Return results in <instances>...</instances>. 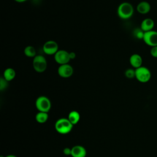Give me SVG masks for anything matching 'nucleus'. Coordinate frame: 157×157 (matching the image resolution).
<instances>
[{"mask_svg":"<svg viewBox=\"0 0 157 157\" xmlns=\"http://www.w3.org/2000/svg\"><path fill=\"white\" fill-rule=\"evenodd\" d=\"M134 14V7L128 2H121L117 8V15L122 20H128Z\"/></svg>","mask_w":157,"mask_h":157,"instance_id":"nucleus-1","label":"nucleus"},{"mask_svg":"<svg viewBox=\"0 0 157 157\" xmlns=\"http://www.w3.org/2000/svg\"><path fill=\"white\" fill-rule=\"evenodd\" d=\"M73 126L67 118H61L55 122V128L58 133L67 134L72 131Z\"/></svg>","mask_w":157,"mask_h":157,"instance_id":"nucleus-2","label":"nucleus"},{"mask_svg":"<svg viewBox=\"0 0 157 157\" xmlns=\"http://www.w3.org/2000/svg\"><path fill=\"white\" fill-rule=\"evenodd\" d=\"M151 77V71L148 68L145 66H140L136 69V77L135 78L140 83H145L148 82Z\"/></svg>","mask_w":157,"mask_h":157,"instance_id":"nucleus-3","label":"nucleus"},{"mask_svg":"<svg viewBox=\"0 0 157 157\" xmlns=\"http://www.w3.org/2000/svg\"><path fill=\"white\" fill-rule=\"evenodd\" d=\"M35 105L39 112L48 113L51 109L52 103L48 98L45 96H40L36 99Z\"/></svg>","mask_w":157,"mask_h":157,"instance_id":"nucleus-4","label":"nucleus"},{"mask_svg":"<svg viewBox=\"0 0 157 157\" xmlns=\"http://www.w3.org/2000/svg\"><path fill=\"white\" fill-rule=\"evenodd\" d=\"M33 67L34 70L38 73L45 72L47 67L46 58L41 55H36L33 59Z\"/></svg>","mask_w":157,"mask_h":157,"instance_id":"nucleus-5","label":"nucleus"},{"mask_svg":"<svg viewBox=\"0 0 157 157\" xmlns=\"http://www.w3.org/2000/svg\"><path fill=\"white\" fill-rule=\"evenodd\" d=\"M143 40L145 44L151 47L157 46V31L151 30L144 33Z\"/></svg>","mask_w":157,"mask_h":157,"instance_id":"nucleus-6","label":"nucleus"},{"mask_svg":"<svg viewBox=\"0 0 157 157\" xmlns=\"http://www.w3.org/2000/svg\"><path fill=\"white\" fill-rule=\"evenodd\" d=\"M42 48L44 52L48 55H54L59 50L57 42L53 40L46 41L43 45Z\"/></svg>","mask_w":157,"mask_h":157,"instance_id":"nucleus-7","label":"nucleus"},{"mask_svg":"<svg viewBox=\"0 0 157 157\" xmlns=\"http://www.w3.org/2000/svg\"><path fill=\"white\" fill-rule=\"evenodd\" d=\"M69 52L64 50H59L55 55L54 59L56 63L59 65L69 63L70 59Z\"/></svg>","mask_w":157,"mask_h":157,"instance_id":"nucleus-8","label":"nucleus"},{"mask_svg":"<svg viewBox=\"0 0 157 157\" xmlns=\"http://www.w3.org/2000/svg\"><path fill=\"white\" fill-rule=\"evenodd\" d=\"M57 71L59 76L64 78H67L72 75L74 73V68L71 64L67 63L59 65Z\"/></svg>","mask_w":157,"mask_h":157,"instance_id":"nucleus-9","label":"nucleus"},{"mask_svg":"<svg viewBox=\"0 0 157 157\" xmlns=\"http://www.w3.org/2000/svg\"><path fill=\"white\" fill-rule=\"evenodd\" d=\"M86 155V150L84 147L77 145L71 148L72 157H85Z\"/></svg>","mask_w":157,"mask_h":157,"instance_id":"nucleus-10","label":"nucleus"},{"mask_svg":"<svg viewBox=\"0 0 157 157\" xmlns=\"http://www.w3.org/2000/svg\"><path fill=\"white\" fill-rule=\"evenodd\" d=\"M142 61L143 60L142 56L137 53L131 55L129 58V63L131 66L135 69L142 66Z\"/></svg>","mask_w":157,"mask_h":157,"instance_id":"nucleus-11","label":"nucleus"},{"mask_svg":"<svg viewBox=\"0 0 157 157\" xmlns=\"http://www.w3.org/2000/svg\"><path fill=\"white\" fill-rule=\"evenodd\" d=\"M136 10L137 12H139L140 14H142V15L147 14L150 12L151 10V6L150 3L147 1H140L137 5Z\"/></svg>","mask_w":157,"mask_h":157,"instance_id":"nucleus-12","label":"nucleus"},{"mask_svg":"<svg viewBox=\"0 0 157 157\" xmlns=\"http://www.w3.org/2000/svg\"><path fill=\"white\" fill-rule=\"evenodd\" d=\"M155 26V21L150 18L144 19L140 24V29L144 32H148L153 30Z\"/></svg>","mask_w":157,"mask_h":157,"instance_id":"nucleus-13","label":"nucleus"},{"mask_svg":"<svg viewBox=\"0 0 157 157\" xmlns=\"http://www.w3.org/2000/svg\"><path fill=\"white\" fill-rule=\"evenodd\" d=\"M67 118L73 125H75L79 122L80 119V115L78 112L76 110H72L69 113Z\"/></svg>","mask_w":157,"mask_h":157,"instance_id":"nucleus-14","label":"nucleus"},{"mask_svg":"<svg viewBox=\"0 0 157 157\" xmlns=\"http://www.w3.org/2000/svg\"><path fill=\"white\" fill-rule=\"evenodd\" d=\"M16 72L15 71L12 67H8L3 72V78L7 81H12L15 77Z\"/></svg>","mask_w":157,"mask_h":157,"instance_id":"nucleus-15","label":"nucleus"},{"mask_svg":"<svg viewBox=\"0 0 157 157\" xmlns=\"http://www.w3.org/2000/svg\"><path fill=\"white\" fill-rule=\"evenodd\" d=\"M37 123L43 124L47 122L48 119V114L47 112H38L35 117Z\"/></svg>","mask_w":157,"mask_h":157,"instance_id":"nucleus-16","label":"nucleus"},{"mask_svg":"<svg viewBox=\"0 0 157 157\" xmlns=\"http://www.w3.org/2000/svg\"><path fill=\"white\" fill-rule=\"evenodd\" d=\"M24 54L28 58H34L36 55L35 48L32 45H28L24 49Z\"/></svg>","mask_w":157,"mask_h":157,"instance_id":"nucleus-17","label":"nucleus"},{"mask_svg":"<svg viewBox=\"0 0 157 157\" xmlns=\"http://www.w3.org/2000/svg\"><path fill=\"white\" fill-rule=\"evenodd\" d=\"M124 75L128 78H133L136 77V69L129 68L127 69L124 72Z\"/></svg>","mask_w":157,"mask_h":157,"instance_id":"nucleus-18","label":"nucleus"},{"mask_svg":"<svg viewBox=\"0 0 157 157\" xmlns=\"http://www.w3.org/2000/svg\"><path fill=\"white\" fill-rule=\"evenodd\" d=\"M8 81H7L3 77H1L0 78V90L2 91L3 90L6 89L8 86Z\"/></svg>","mask_w":157,"mask_h":157,"instance_id":"nucleus-19","label":"nucleus"},{"mask_svg":"<svg viewBox=\"0 0 157 157\" xmlns=\"http://www.w3.org/2000/svg\"><path fill=\"white\" fill-rule=\"evenodd\" d=\"M144 35V32L141 29H140V30H139V29H136V30L135 31V36H136L137 39H143Z\"/></svg>","mask_w":157,"mask_h":157,"instance_id":"nucleus-20","label":"nucleus"},{"mask_svg":"<svg viewBox=\"0 0 157 157\" xmlns=\"http://www.w3.org/2000/svg\"><path fill=\"white\" fill-rule=\"evenodd\" d=\"M150 55L152 57L157 58V46L153 47L150 49Z\"/></svg>","mask_w":157,"mask_h":157,"instance_id":"nucleus-21","label":"nucleus"},{"mask_svg":"<svg viewBox=\"0 0 157 157\" xmlns=\"http://www.w3.org/2000/svg\"><path fill=\"white\" fill-rule=\"evenodd\" d=\"M63 153L65 155H71V148L69 147H66L63 150Z\"/></svg>","mask_w":157,"mask_h":157,"instance_id":"nucleus-22","label":"nucleus"},{"mask_svg":"<svg viewBox=\"0 0 157 157\" xmlns=\"http://www.w3.org/2000/svg\"><path fill=\"white\" fill-rule=\"evenodd\" d=\"M69 58H70V59H71H71H74L75 58V57H76V54H75V52H71L69 53Z\"/></svg>","mask_w":157,"mask_h":157,"instance_id":"nucleus-23","label":"nucleus"},{"mask_svg":"<svg viewBox=\"0 0 157 157\" xmlns=\"http://www.w3.org/2000/svg\"><path fill=\"white\" fill-rule=\"evenodd\" d=\"M15 2H19V3H22V2H24L25 1H26L27 0H14Z\"/></svg>","mask_w":157,"mask_h":157,"instance_id":"nucleus-24","label":"nucleus"},{"mask_svg":"<svg viewBox=\"0 0 157 157\" xmlns=\"http://www.w3.org/2000/svg\"><path fill=\"white\" fill-rule=\"evenodd\" d=\"M4 157H17V156L15 155H7V156H6Z\"/></svg>","mask_w":157,"mask_h":157,"instance_id":"nucleus-25","label":"nucleus"},{"mask_svg":"<svg viewBox=\"0 0 157 157\" xmlns=\"http://www.w3.org/2000/svg\"><path fill=\"white\" fill-rule=\"evenodd\" d=\"M156 2H157V1H156Z\"/></svg>","mask_w":157,"mask_h":157,"instance_id":"nucleus-26","label":"nucleus"}]
</instances>
